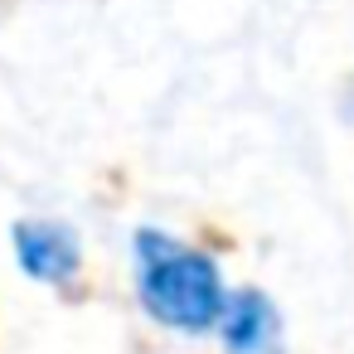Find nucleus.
<instances>
[{"label": "nucleus", "mask_w": 354, "mask_h": 354, "mask_svg": "<svg viewBox=\"0 0 354 354\" xmlns=\"http://www.w3.org/2000/svg\"><path fill=\"white\" fill-rule=\"evenodd\" d=\"M136 301L175 335H214L228 306V281L214 252L160 228H136Z\"/></svg>", "instance_id": "obj_1"}, {"label": "nucleus", "mask_w": 354, "mask_h": 354, "mask_svg": "<svg viewBox=\"0 0 354 354\" xmlns=\"http://www.w3.org/2000/svg\"><path fill=\"white\" fill-rule=\"evenodd\" d=\"M10 248L30 281L73 286V277L83 272V238L64 218H20L10 228Z\"/></svg>", "instance_id": "obj_2"}, {"label": "nucleus", "mask_w": 354, "mask_h": 354, "mask_svg": "<svg viewBox=\"0 0 354 354\" xmlns=\"http://www.w3.org/2000/svg\"><path fill=\"white\" fill-rule=\"evenodd\" d=\"M223 354H281V310L267 291L238 286L228 291V306L214 325Z\"/></svg>", "instance_id": "obj_3"}]
</instances>
